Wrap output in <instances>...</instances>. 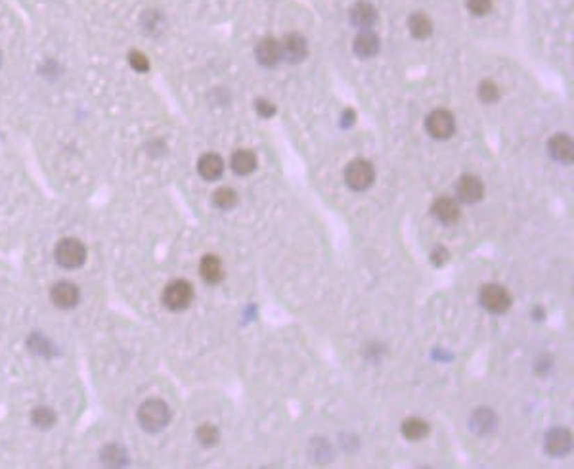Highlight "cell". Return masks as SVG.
Segmentation results:
<instances>
[{"label":"cell","instance_id":"6da1fadb","mask_svg":"<svg viewBox=\"0 0 574 469\" xmlns=\"http://www.w3.org/2000/svg\"><path fill=\"white\" fill-rule=\"evenodd\" d=\"M138 422L148 433H157L171 422V410L161 399H150L138 408Z\"/></svg>","mask_w":574,"mask_h":469},{"label":"cell","instance_id":"7a4b0ae2","mask_svg":"<svg viewBox=\"0 0 574 469\" xmlns=\"http://www.w3.org/2000/svg\"><path fill=\"white\" fill-rule=\"evenodd\" d=\"M479 301H481V307L484 311L492 312V314H506L511 309V295L499 284L483 286L481 293H479Z\"/></svg>","mask_w":574,"mask_h":469},{"label":"cell","instance_id":"3957f363","mask_svg":"<svg viewBox=\"0 0 574 469\" xmlns=\"http://www.w3.org/2000/svg\"><path fill=\"white\" fill-rule=\"evenodd\" d=\"M345 180H347L348 188L356 190V192H364V190L370 188L373 180H375V169L366 159H355L345 169Z\"/></svg>","mask_w":574,"mask_h":469},{"label":"cell","instance_id":"277c9868","mask_svg":"<svg viewBox=\"0 0 574 469\" xmlns=\"http://www.w3.org/2000/svg\"><path fill=\"white\" fill-rule=\"evenodd\" d=\"M194 301V288L186 280H174L163 291V303L169 311H184Z\"/></svg>","mask_w":574,"mask_h":469},{"label":"cell","instance_id":"5b68a950","mask_svg":"<svg viewBox=\"0 0 574 469\" xmlns=\"http://www.w3.org/2000/svg\"><path fill=\"white\" fill-rule=\"evenodd\" d=\"M425 129L435 140H448L456 132V119L448 109H435L427 115Z\"/></svg>","mask_w":574,"mask_h":469},{"label":"cell","instance_id":"8992f818","mask_svg":"<svg viewBox=\"0 0 574 469\" xmlns=\"http://www.w3.org/2000/svg\"><path fill=\"white\" fill-rule=\"evenodd\" d=\"M86 259L84 245L75 238H65L56 245V261L63 268H79Z\"/></svg>","mask_w":574,"mask_h":469},{"label":"cell","instance_id":"52a82bcc","mask_svg":"<svg viewBox=\"0 0 574 469\" xmlns=\"http://www.w3.org/2000/svg\"><path fill=\"white\" fill-rule=\"evenodd\" d=\"M281 48V58H286L287 61L291 63H301L307 54H309V43L307 38L299 35V33H291V35H286L284 40L280 43Z\"/></svg>","mask_w":574,"mask_h":469},{"label":"cell","instance_id":"ba28073f","mask_svg":"<svg viewBox=\"0 0 574 469\" xmlns=\"http://www.w3.org/2000/svg\"><path fill=\"white\" fill-rule=\"evenodd\" d=\"M456 192H458V197L463 203H476L484 196V184L475 174H463L458 180Z\"/></svg>","mask_w":574,"mask_h":469},{"label":"cell","instance_id":"9c48e42d","mask_svg":"<svg viewBox=\"0 0 574 469\" xmlns=\"http://www.w3.org/2000/svg\"><path fill=\"white\" fill-rule=\"evenodd\" d=\"M573 448V435L565 427H555L545 435V452L552 456H567Z\"/></svg>","mask_w":574,"mask_h":469},{"label":"cell","instance_id":"30bf717a","mask_svg":"<svg viewBox=\"0 0 574 469\" xmlns=\"http://www.w3.org/2000/svg\"><path fill=\"white\" fill-rule=\"evenodd\" d=\"M433 215L444 226H453L460 220V203L452 197H437L433 203Z\"/></svg>","mask_w":574,"mask_h":469},{"label":"cell","instance_id":"8fae6325","mask_svg":"<svg viewBox=\"0 0 574 469\" xmlns=\"http://www.w3.org/2000/svg\"><path fill=\"white\" fill-rule=\"evenodd\" d=\"M255 56H257V60L261 66H265V68H274L281 58L280 43L272 37L261 38L257 48H255Z\"/></svg>","mask_w":574,"mask_h":469},{"label":"cell","instance_id":"7c38bea8","mask_svg":"<svg viewBox=\"0 0 574 469\" xmlns=\"http://www.w3.org/2000/svg\"><path fill=\"white\" fill-rule=\"evenodd\" d=\"M381 48V40L371 29H362L355 38V54L362 60H370Z\"/></svg>","mask_w":574,"mask_h":469},{"label":"cell","instance_id":"4fadbf2b","mask_svg":"<svg viewBox=\"0 0 574 469\" xmlns=\"http://www.w3.org/2000/svg\"><path fill=\"white\" fill-rule=\"evenodd\" d=\"M548 152L555 161L559 163H573L574 159V144L573 138L567 134H555L548 142Z\"/></svg>","mask_w":574,"mask_h":469},{"label":"cell","instance_id":"5bb4252c","mask_svg":"<svg viewBox=\"0 0 574 469\" xmlns=\"http://www.w3.org/2000/svg\"><path fill=\"white\" fill-rule=\"evenodd\" d=\"M52 301L60 309H73L79 303V289L71 282H60L52 288Z\"/></svg>","mask_w":574,"mask_h":469},{"label":"cell","instance_id":"9a60e30c","mask_svg":"<svg viewBox=\"0 0 574 469\" xmlns=\"http://www.w3.org/2000/svg\"><path fill=\"white\" fill-rule=\"evenodd\" d=\"M348 15H350V23L352 25L360 27V29H370L371 25L375 23V20H378V10L371 6L370 2L360 0V2H356L355 6L350 8Z\"/></svg>","mask_w":574,"mask_h":469},{"label":"cell","instance_id":"2e32d148","mask_svg":"<svg viewBox=\"0 0 574 469\" xmlns=\"http://www.w3.org/2000/svg\"><path fill=\"white\" fill-rule=\"evenodd\" d=\"M197 171L205 180H217L224 173V161L217 153H205L197 161Z\"/></svg>","mask_w":574,"mask_h":469},{"label":"cell","instance_id":"e0dca14e","mask_svg":"<svg viewBox=\"0 0 574 469\" xmlns=\"http://www.w3.org/2000/svg\"><path fill=\"white\" fill-rule=\"evenodd\" d=\"M199 274L207 284H219L224 276L222 261L217 255H205L199 263Z\"/></svg>","mask_w":574,"mask_h":469},{"label":"cell","instance_id":"ac0fdd59","mask_svg":"<svg viewBox=\"0 0 574 469\" xmlns=\"http://www.w3.org/2000/svg\"><path fill=\"white\" fill-rule=\"evenodd\" d=\"M430 431V425L421 420V417H408L402 424V435L408 440H421L425 439Z\"/></svg>","mask_w":574,"mask_h":469},{"label":"cell","instance_id":"d6986e66","mask_svg":"<svg viewBox=\"0 0 574 469\" xmlns=\"http://www.w3.org/2000/svg\"><path fill=\"white\" fill-rule=\"evenodd\" d=\"M232 169L235 174H251L257 169V155L251 150H238L232 155Z\"/></svg>","mask_w":574,"mask_h":469},{"label":"cell","instance_id":"ffe728a7","mask_svg":"<svg viewBox=\"0 0 574 469\" xmlns=\"http://www.w3.org/2000/svg\"><path fill=\"white\" fill-rule=\"evenodd\" d=\"M471 427L476 433H490L496 427V414L490 408H476L471 416Z\"/></svg>","mask_w":574,"mask_h":469},{"label":"cell","instance_id":"44dd1931","mask_svg":"<svg viewBox=\"0 0 574 469\" xmlns=\"http://www.w3.org/2000/svg\"><path fill=\"white\" fill-rule=\"evenodd\" d=\"M408 25L412 37L419 38V40L430 37V33H433V22L425 14H414L410 17Z\"/></svg>","mask_w":574,"mask_h":469},{"label":"cell","instance_id":"7402d4cb","mask_svg":"<svg viewBox=\"0 0 574 469\" xmlns=\"http://www.w3.org/2000/svg\"><path fill=\"white\" fill-rule=\"evenodd\" d=\"M212 203L217 205L219 209H224V211L234 209L235 203H238V194L232 188H219L212 194Z\"/></svg>","mask_w":574,"mask_h":469},{"label":"cell","instance_id":"603a6c76","mask_svg":"<svg viewBox=\"0 0 574 469\" xmlns=\"http://www.w3.org/2000/svg\"><path fill=\"white\" fill-rule=\"evenodd\" d=\"M196 437H197V440H199V445H203V447L211 448V447H215L217 443H219L220 433H219V429L215 427V425L203 424V425H199V427H197Z\"/></svg>","mask_w":574,"mask_h":469},{"label":"cell","instance_id":"cb8c5ba5","mask_svg":"<svg viewBox=\"0 0 574 469\" xmlns=\"http://www.w3.org/2000/svg\"><path fill=\"white\" fill-rule=\"evenodd\" d=\"M31 420H33V424L37 425L38 429H48V427H52V425L56 424V414H54L50 408L40 406V408H37L33 412Z\"/></svg>","mask_w":574,"mask_h":469},{"label":"cell","instance_id":"d4e9b609","mask_svg":"<svg viewBox=\"0 0 574 469\" xmlns=\"http://www.w3.org/2000/svg\"><path fill=\"white\" fill-rule=\"evenodd\" d=\"M479 98L484 104H494L499 98V89L494 81H483L479 84Z\"/></svg>","mask_w":574,"mask_h":469},{"label":"cell","instance_id":"484cf974","mask_svg":"<svg viewBox=\"0 0 574 469\" xmlns=\"http://www.w3.org/2000/svg\"><path fill=\"white\" fill-rule=\"evenodd\" d=\"M102 458H104V462H106L107 466H123V463L127 462L125 450H123L121 447H117V445H109L107 448H104Z\"/></svg>","mask_w":574,"mask_h":469},{"label":"cell","instance_id":"4316f807","mask_svg":"<svg viewBox=\"0 0 574 469\" xmlns=\"http://www.w3.org/2000/svg\"><path fill=\"white\" fill-rule=\"evenodd\" d=\"M467 8L471 14L486 15L492 10V0H467Z\"/></svg>","mask_w":574,"mask_h":469},{"label":"cell","instance_id":"83f0119b","mask_svg":"<svg viewBox=\"0 0 574 469\" xmlns=\"http://www.w3.org/2000/svg\"><path fill=\"white\" fill-rule=\"evenodd\" d=\"M129 61H130V66H132V69H137L138 73H144V71H148V69H150V60H148L142 52H137V50H134V52H130Z\"/></svg>","mask_w":574,"mask_h":469},{"label":"cell","instance_id":"f1b7e54d","mask_svg":"<svg viewBox=\"0 0 574 469\" xmlns=\"http://www.w3.org/2000/svg\"><path fill=\"white\" fill-rule=\"evenodd\" d=\"M448 259H450V253H448V249L442 247V245H437V247L433 249V253H430V261H433L437 266L446 265V263H448Z\"/></svg>","mask_w":574,"mask_h":469},{"label":"cell","instance_id":"f546056e","mask_svg":"<svg viewBox=\"0 0 574 469\" xmlns=\"http://www.w3.org/2000/svg\"><path fill=\"white\" fill-rule=\"evenodd\" d=\"M255 106H257V114L261 115V117H266V119H268V117H272V115L276 114V106L270 104V102L265 98L257 100V104H255Z\"/></svg>","mask_w":574,"mask_h":469}]
</instances>
